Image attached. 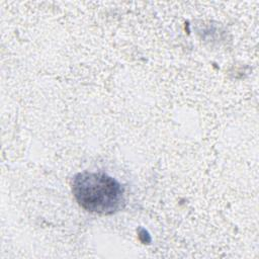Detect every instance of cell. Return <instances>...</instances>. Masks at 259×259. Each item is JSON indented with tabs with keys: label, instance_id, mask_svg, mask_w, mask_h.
<instances>
[{
	"label": "cell",
	"instance_id": "cell-1",
	"mask_svg": "<svg viewBox=\"0 0 259 259\" xmlns=\"http://www.w3.org/2000/svg\"><path fill=\"white\" fill-rule=\"evenodd\" d=\"M72 192L82 208L94 213L111 214L124 203L122 186L103 172L78 173L73 179Z\"/></svg>",
	"mask_w": 259,
	"mask_h": 259
}]
</instances>
